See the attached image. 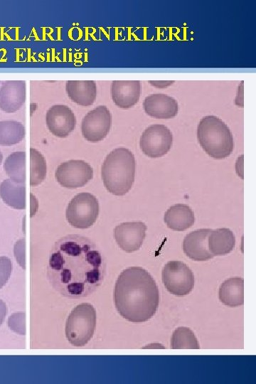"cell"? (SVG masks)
<instances>
[{"label": "cell", "instance_id": "obj_24", "mask_svg": "<svg viewBox=\"0 0 256 384\" xmlns=\"http://www.w3.org/2000/svg\"><path fill=\"white\" fill-rule=\"evenodd\" d=\"M173 349H199V343L194 333L188 328L178 327L171 337Z\"/></svg>", "mask_w": 256, "mask_h": 384}, {"label": "cell", "instance_id": "obj_20", "mask_svg": "<svg viewBox=\"0 0 256 384\" xmlns=\"http://www.w3.org/2000/svg\"><path fill=\"white\" fill-rule=\"evenodd\" d=\"M235 245L233 233L228 228H223L210 231L208 238L209 251L215 255H225L230 253Z\"/></svg>", "mask_w": 256, "mask_h": 384}, {"label": "cell", "instance_id": "obj_3", "mask_svg": "<svg viewBox=\"0 0 256 384\" xmlns=\"http://www.w3.org/2000/svg\"><path fill=\"white\" fill-rule=\"evenodd\" d=\"M135 158L128 149H114L105 157L102 166V178L107 190L123 196L131 188L135 176Z\"/></svg>", "mask_w": 256, "mask_h": 384}, {"label": "cell", "instance_id": "obj_17", "mask_svg": "<svg viewBox=\"0 0 256 384\" xmlns=\"http://www.w3.org/2000/svg\"><path fill=\"white\" fill-rule=\"evenodd\" d=\"M65 92L74 103L88 107L95 101L97 85L94 80H68L65 83Z\"/></svg>", "mask_w": 256, "mask_h": 384}, {"label": "cell", "instance_id": "obj_16", "mask_svg": "<svg viewBox=\"0 0 256 384\" xmlns=\"http://www.w3.org/2000/svg\"><path fill=\"white\" fill-rule=\"evenodd\" d=\"M210 229H198L188 235L183 241V252L195 261H206L214 257L208 247V238Z\"/></svg>", "mask_w": 256, "mask_h": 384}, {"label": "cell", "instance_id": "obj_7", "mask_svg": "<svg viewBox=\"0 0 256 384\" xmlns=\"http://www.w3.org/2000/svg\"><path fill=\"white\" fill-rule=\"evenodd\" d=\"M162 281L172 294L181 297L189 294L194 286V276L190 268L177 260L168 262L162 270Z\"/></svg>", "mask_w": 256, "mask_h": 384}, {"label": "cell", "instance_id": "obj_15", "mask_svg": "<svg viewBox=\"0 0 256 384\" xmlns=\"http://www.w3.org/2000/svg\"><path fill=\"white\" fill-rule=\"evenodd\" d=\"M143 107L146 114L156 119L173 118L178 111L176 100L164 93L146 96L143 102Z\"/></svg>", "mask_w": 256, "mask_h": 384}, {"label": "cell", "instance_id": "obj_14", "mask_svg": "<svg viewBox=\"0 0 256 384\" xmlns=\"http://www.w3.org/2000/svg\"><path fill=\"white\" fill-rule=\"evenodd\" d=\"M141 91L139 80H114L110 86L112 100L124 110L132 107L139 102Z\"/></svg>", "mask_w": 256, "mask_h": 384}, {"label": "cell", "instance_id": "obj_8", "mask_svg": "<svg viewBox=\"0 0 256 384\" xmlns=\"http://www.w3.org/2000/svg\"><path fill=\"white\" fill-rule=\"evenodd\" d=\"M173 135L170 129L163 124H152L142 132L139 146L142 151L153 159L161 157L171 149Z\"/></svg>", "mask_w": 256, "mask_h": 384}, {"label": "cell", "instance_id": "obj_19", "mask_svg": "<svg viewBox=\"0 0 256 384\" xmlns=\"http://www.w3.org/2000/svg\"><path fill=\"white\" fill-rule=\"evenodd\" d=\"M220 301L225 306L237 307L244 302V281L238 277L225 280L218 292Z\"/></svg>", "mask_w": 256, "mask_h": 384}, {"label": "cell", "instance_id": "obj_5", "mask_svg": "<svg viewBox=\"0 0 256 384\" xmlns=\"http://www.w3.org/2000/svg\"><path fill=\"white\" fill-rule=\"evenodd\" d=\"M96 326V311L92 305L82 303L70 314L65 325V335L75 346H85L92 337Z\"/></svg>", "mask_w": 256, "mask_h": 384}, {"label": "cell", "instance_id": "obj_31", "mask_svg": "<svg viewBox=\"0 0 256 384\" xmlns=\"http://www.w3.org/2000/svg\"><path fill=\"white\" fill-rule=\"evenodd\" d=\"M7 308L5 302L0 299V326L3 323L6 315Z\"/></svg>", "mask_w": 256, "mask_h": 384}, {"label": "cell", "instance_id": "obj_9", "mask_svg": "<svg viewBox=\"0 0 256 384\" xmlns=\"http://www.w3.org/2000/svg\"><path fill=\"white\" fill-rule=\"evenodd\" d=\"M111 125L110 110L105 105H99L84 116L81 124L82 134L90 142H98L107 137Z\"/></svg>", "mask_w": 256, "mask_h": 384}, {"label": "cell", "instance_id": "obj_6", "mask_svg": "<svg viewBox=\"0 0 256 384\" xmlns=\"http://www.w3.org/2000/svg\"><path fill=\"white\" fill-rule=\"evenodd\" d=\"M98 213L99 203L95 196L89 193H80L68 203L66 218L73 227L85 229L94 224Z\"/></svg>", "mask_w": 256, "mask_h": 384}, {"label": "cell", "instance_id": "obj_28", "mask_svg": "<svg viewBox=\"0 0 256 384\" xmlns=\"http://www.w3.org/2000/svg\"><path fill=\"white\" fill-rule=\"evenodd\" d=\"M14 256L20 266L25 269V240L21 239L14 245Z\"/></svg>", "mask_w": 256, "mask_h": 384}, {"label": "cell", "instance_id": "obj_29", "mask_svg": "<svg viewBox=\"0 0 256 384\" xmlns=\"http://www.w3.org/2000/svg\"><path fill=\"white\" fill-rule=\"evenodd\" d=\"M235 105L240 107H244V81L242 80L238 87V90L235 97Z\"/></svg>", "mask_w": 256, "mask_h": 384}, {"label": "cell", "instance_id": "obj_12", "mask_svg": "<svg viewBox=\"0 0 256 384\" xmlns=\"http://www.w3.org/2000/svg\"><path fill=\"white\" fill-rule=\"evenodd\" d=\"M146 226L142 222L122 223L114 230L118 246L127 252L138 250L146 236Z\"/></svg>", "mask_w": 256, "mask_h": 384}, {"label": "cell", "instance_id": "obj_32", "mask_svg": "<svg viewBox=\"0 0 256 384\" xmlns=\"http://www.w3.org/2000/svg\"><path fill=\"white\" fill-rule=\"evenodd\" d=\"M2 160H3V155H2V153H1V151L0 150V165H1V162H2Z\"/></svg>", "mask_w": 256, "mask_h": 384}, {"label": "cell", "instance_id": "obj_11", "mask_svg": "<svg viewBox=\"0 0 256 384\" xmlns=\"http://www.w3.org/2000/svg\"><path fill=\"white\" fill-rule=\"evenodd\" d=\"M46 122L50 132L64 138L75 129L76 118L73 110L65 105H54L46 112Z\"/></svg>", "mask_w": 256, "mask_h": 384}, {"label": "cell", "instance_id": "obj_2", "mask_svg": "<svg viewBox=\"0 0 256 384\" xmlns=\"http://www.w3.org/2000/svg\"><path fill=\"white\" fill-rule=\"evenodd\" d=\"M114 300L118 313L133 323H142L154 316L159 306L158 287L151 275L139 267H131L119 275Z\"/></svg>", "mask_w": 256, "mask_h": 384}, {"label": "cell", "instance_id": "obj_26", "mask_svg": "<svg viewBox=\"0 0 256 384\" xmlns=\"http://www.w3.org/2000/svg\"><path fill=\"white\" fill-rule=\"evenodd\" d=\"M8 326L11 330L20 335L26 334V314L18 312L11 314L8 319Z\"/></svg>", "mask_w": 256, "mask_h": 384}, {"label": "cell", "instance_id": "obj_4", "mask_svg": "<svg viewBox=\"0 0 256 384\" xmlns=\"http://www.w3.org/2000/svg\"><path fill=\"white\" fill-rule=\"evenodd\" d=\"M197 138L203 151L215 159L227 158L234 149L230 129L221 119L214 115L205 116L200 120Z\"/></svg>", "mask_w": 256, "mask_h": 384}, {"label": "cell", "instance_id": "obj_23", "mask_svg": "<svg viewBox=\"0 0 256 384\" xmlns=\"http://www.w3.org/2000/svg\"><path fill=\"white\" fill-rule=\"evenodd\" d=\"M26 156L25 151H15L6 159L4 168L12 181L17 183L25 182Z\"/></svg>", "mask_w": 256, "mask_h": 384}, {"label": "cell", "instance_id": "obj_30", "mask_svg": "<svg viewBox=\"0 0 256 384\" xmlns=\"http://www.w3.org/2000/svg\"><path fill=\"white\" fill-rule=\"evenodd\" d=\"M149 83L156 88H166L172 85L175 81L174 80H149Z\"/></svg>", "mask_w": 256, "mask_h": 384}, {"label": "cell", "instance_id": "obj_21", "mask_svg": "<svg viewBox=\"0 0 256 384\" xmlns=\"http://www.w3.org/2000/svg\"><path fill=\"white\" fill-rule=\"evenodd\" d=\"M0 196L5 203L15 209L26 207L24 183H17L11 179L3 181L0 185Z\"/></svg>", "mask_w": 256, "mask_h": 384}, {"label": "cell", "instance_id": "obj_25", "mask_svg": "<svg viewBox=\"0 0 256 384\" xmlns=\"http://www.w3.org/2000/svg\"><path fill=\"white\" fill-rule=\"evenodd\" d=\"M31 176L30 184L38 186L45 178L46 162L43 156L36 149H30Z\"/></svg>", "mask_w": 256, "mask_h": 384}, {"label": "cell", "instance_id": "obj_27", "mask_svg": "<svg viewBox=\"0 0 256 384\" xmlns=\"http://www.w3.org/2000/svg\"><path fill=\"white\" fill-rule=\"evenodd\" d=\"M12 271L11 260L5 256L0 257V289H1L9 280Z\"/></svg>", "mask_w": 256, "mask_h": 384}, {"label": "cell", "instance_id": "obj_18", "mask_svg": "<svg viewBox=\"0 0 256 384\" xmlns=\"http://www.w3.org/2000/svg\"><path fill=\"white\" fill-rule=\"evenodd\" d=\"M164 223L167 227L176 231H183L191 228L195 222L192 209L185 204L171 206L164 213Z\"/></svg>", "mask_w": 256, "mask_h": 384}, {"label": "cell", "instance_id": "obj_22", "mask_svg": "<svg viewBox=\"0 0 256 384\" xmlns=\"http://www.w3.org/2000/svg\"><path fill=\"white\" fill-rule=\"evenodd\" d=\"M23 124L15 120L0 121V145L11 146L21 142L25 137Z\"/></svg>", "mask_w": 256, "mask_h": 384}, {"label": "cell", "instance_id": "obj_10", "mask_svg": "<svg viewBox=\"0 0 256 384\" xmlns=\"http://www.w3.org/2000/svg\"><path fill=\"white\" fill-rule=\"evenodd\" d=\"M93 170L82 160H69L60 164L55 171V178L63 187L76 188L92 178Z\"/></svg>", "mask_w": 256, "mask_h": 384}, {"label": "cell", "instance_id": "obj_13", "mask_svg": "<svg viewBox=\"0 0 256 384\" xmlns=\"http://www.w3.org/2000/svg\"><path fill=\"white\" fill-rule=\"evenodd\" d=\"M26 82L25 80H6L0 87V109L6 113H14L25 103Z\"/></svg>", "mask_w": 256, "mask_h": 384}, {"label": "cell", "instance_id": "obj_1", "mask_svg": "<svg viewBox=\"0 0 256 384\" xmlns=\"http://www.w3.org/2000/svg\"><path fill=\"white\" fill-rule=\"evenodd\" d=\"M100 253L87 239L70 235L56 243L50 257L48 274L63 294L81 297L98 285L102 277Z\"/></svg>", "mask_w": 256, "mask_h": 384}]
</instances>
